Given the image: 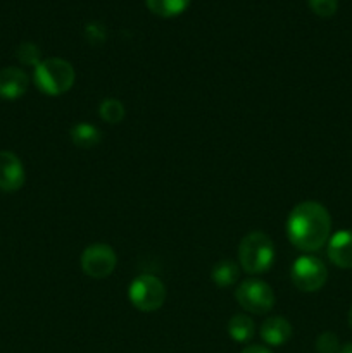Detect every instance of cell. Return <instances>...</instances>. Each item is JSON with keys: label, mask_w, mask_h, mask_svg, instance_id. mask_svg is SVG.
Instances as JSON below:
<instances>
[{"label": "cell", "mask_w": 352, "mask_h": 353, "mask_svg": "<svg viewBox=\"0 0 352 353\" xmlns=\"http://www.w3.org/2000/svg\"><path fill=\"white\" fill-rule=\"evenodd\" d=\"M286 236L300 252L313 254L321 250L331 236L330 212L314 200L297 203L286 219Z\"/></svg>", "instance_id": "1"}, {"label": "cell", "mask_w": 352, "mask_h": 353, "mask_svg": "<svg viewBox=\"0 0 352 353\" xmlns=\"http://www.w3.org/2000/svg\"><path fill=\"white\" fill-rule=\"evenodd\" d=\"M76 79L75 68L71 62L59 57H50L41 61L35 68V86L47 97H61L72 88Z\"/></svg>", "instance_id": "2"}, {"label": "cell", "mask_w": 352, "mask_h": 353, "mask_svg": "<svg viewBox=\"0 0 352 353\" xmlns=\"http://www.w3.org/2000/svg\"><path fill=\"white\" fill-rule=\"evenodd\" d=\"M238 262L247 274H262L275 262V243L262 231H251L238 245Z\"/></svg>", "instance_id": "3"}, {"label": "cell", "mask_w": 352, "mask_h": 353, "mask_svg": "<svg viewBox=\"0 0 352 353\" xmlns=\"http://www.w3.org/2000/svg\"><path fill=\"white\" fill-rule=\"evenodd\" d=\"M128 299L140 312H155L166 302V286L157 276L140 274L131 281Z\"/></svg>", "instance_id": "4"}, {"label": "cell", "mask_w": 352, "mask_h": 353, "mask_svg": "<svg viewBox=\"0 0 352 353\" xmlns=\"http://www.w3.org/2000/svg\"><path fill=\"white\" fill-rule=\"evenodd\" d=\"M235 299L238 305L248 314H268L275 307L276 296L271 286L262 279H247L235 290Z\"/></svg>", "instance_id": "5"}, {"label": "cell", "mask_w": 352, "mask_h": 353, "mask_svg": "<svg viewBox=\"0 0 352 353\" xmlns=\"http://www.w3.org/2000/svg\"><path fill=\"white\" fill-rule=\"evenodd\" d=\"M293 286L304 293L320 292L328 279V269L321 259L314 255H302L297 259L290 271Z\"/></svg>", "instance_id": "6"}, {"label": "cell", "mask_w": 352, "mask_h": 353, "mask_svg": "<svg viewBox=\"0 0 352 353\" xmlns=\"http://www.w3.org/2000/svg\"><path fill=\"white\" fill-rule=\"evenodd\" d=\"M83 272L88 278L106 279L114 272L117 265L116 252L106 243H92L83 250L79 259Z\"/></svg>", "instance_id": "7"}, {"label": "cell", "mask_w": 352, "mask_h": 353, "mask_svg": "<svg viewBox=\"0 0 352 353\" xmlns=\"http://www.w3.org/2000/svg\"><path fill=\"white\" fill-rule=\"evenodd\" d=\"M26 181V171L23 162L12 152H0V190L6 193H14L21 190Z\"/></svg>", "instance_id": "8"}, {"label": "cell", "mask_w": 352, "mask_h": 353, "mask_svg": "<svg viewBox=\"0 0 352 353\" xmlns=\"http://www.w3.org/2000/svg\"><path fill=\"white\" fill-rule=\"evenodd\" d=\"M328 259L340 269H352V231H337L328 240Z\"/></svg>", "instance_id": "9"}, {"label": "cell", "mask_w": 352, "mask_h": 353, "mask_svg": "<svg viewBox=\"0 0 352 353\" xmlns=\"http://www.w3.org/2000/svg\"><path fill=\"white\" fill-rule=\"evenodd\" d=\"M30 78L19 68H3L0 71V99L17 100L26 93Z\"/></svg>", "instance_id": "10"}, {"label": "cell", "mask_w": 352, "mask_h": 353, "mask_svg": "<svg viewBox=\"0 0 352 353\" xmlns=\"http://www.w3.org/2000/svg\"><path fill=\"white\" fill-rule=\"evenodd\" d=\"M259 333H261L262 341L266 345H269V347H282V345H285L292 338L293 331L292 324L285 317L273 316L262 323Z\"/></svg>", "instance_id": "11"}, {"label": "cell", "mask_w": 352, "mask_h": 353, "mask_svg": "<svg viewBox=\"0 0 352 353\" xmlns=\"http://www.w3.org/2000/svg\"><path fill=\"white\" fill-rule=\"evenodd\" d=\"M71 141L78 148H93L102 141V131L92 123H78L71 128Z\"/></svg>", "instance_id": "12"}, {"label": "cell", "mask_w": 352, "mask_h": 353, "mask_svg": "<svg viewBox=\"0 0 352 353\" xmlns=\"http://www.w3.org/2000/svg\"><path fill=\"white\" fill-rule=\"evenodd\" d=\"M238 278H240V268L228 259L214 264L213 271H211V279L217 288H230L238 281Z\"/></svg>", "instance_id": "13"}, {"label": "cell", "mask_w": 352, "mask_h": 353, "mask_svg": "<svg viewBox=\"0 0 352 353\" xmlns=\"http://www.w3.org/2000/svg\"><path fill=\"white\" fill-rule=\"evenodd\" d=\"M228 334L237 343H248L255 334L254 321L248 316H245V314H235L228 321Z\"/></svg>", "instance_id": "14"}, {"label": "cell", "mask_w": 352, "mask_h": 353, "mask_svg": "<svg viewBox=\"0 0 352 353\" xmlns=\"http://www.w3.org/2000/svg\"><path fill=\"white\" fill-rule=\"evenodd\" d=\"M148 10L159 17H176L185 12L190 0H145Z\"/></svg>", "instance_id": "15"}, {"label": "cell", "mask_w": 352, "mask_h": 353, "mask_svg": "<svg viewBox=\"0 0 352 353\" xmlns=\"http://www.w3.org/2000/svg\"><path fill=\"white\" fill-rule=\"evenodd\" d=\"M100 119L109 124H119L124 119V105L116 99H106L99 107Z\"/></svg>", "instance_id": "16"}, {"label": "cell", "mask_w": 352, "mask_h": 353, "mask_svg": "<svg viewBox=\"0 0 352 353\" xmlns=\"http://www.w3.org/2000/svg\"><path fill=\"white\" fill-rule=\"evenodd\" d=\"M16 57L19 59L21 64L33 65V68H37V65L41 62L40 61V50H38L37 45L30 43V41H24V43H21L19 47H17Z\"/></svg>", "instance_id": "17"}, {"label": "cell", "mask_w": 352, "mask_h": 353, "mask_svg": "<svg viewBox=\"0 0 352 353\" xmlns=\"http://www.w3.org/2000/svg\"><path fill=\"white\" fill-rule=\"evenodd\" d=\"M316 350L317 353H338L340 343H338L337 334L331 333V331L321 333L316 340Z\"/></svg>", "instance_id": "18"}, {"label": "cell", "mask_w": 352, "mask_h": 353, "mask_svg": "<svg viewBox=\"0 0 352 353\" xmlns=\"http://www.w3.org/2000/svg\"><path fill=\"white\" fill-rule=\"evenodd\" d=\"M307 3L320 17H331L338 9V0H307Z\"/></svg>", "instance_id": "19"}, {"label": "cell", "mask_w": 352, "mask_h": 353, "mask_svg": "<svg viewBox=\"0 0 352 353\" xmlns=\"http://www.w3.org/2000/svg\"><path fill=\"white\" fill-rule=\"evenodd\" d=\"M242 353H273V352L269 350V348L261 347V345H251V347L245 348Z\"/></svg>", "instance_id": "20"}, {"label": "cell", "mask_w": 352, "mask_h": 353, "mask_svg": "<svg viewBox=\"0 0 352 353\" xmlns=\"http://www.w3.org/2000/svg\"><path fill=\"white\" fill-rule=\"evenodd\" d=\"M338 353H352V343L344 345V347H342L340 350H338Z\"/></svg>", "instance_id": "21"}, {"label": "cell", "mask_w": 352, "mask_h": 353, "mask_svg": "<svg viewBox=\"0 0 352 353\" xmlns=\"http://www.w3.org/2000/svg\"><path fill=\"white\" fill-rule=\"evenodd\" d=\"M347 321H349V327H351V331H352V307H351V310H349Z\"/></svg>", "instance_id": "22"}]
</instances>
